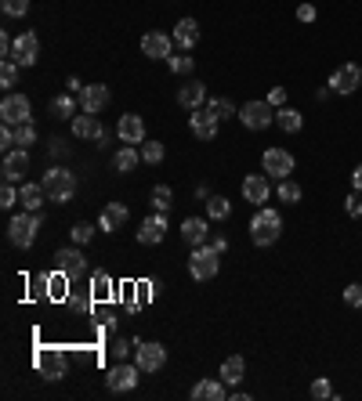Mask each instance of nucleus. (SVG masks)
<instances>
[{
    "instance_id": "obj_1",
    "label": "nucleus",
    "mask_w": 362,
    "mask_h": 401,
    "mask_svg": "<svg viewBox=\"0 0 362 401\" xmlns=\"http://www.w3.org/2000/svg\"><path fill=\"white\" fill-rule=\"evenodd\" d=\"M279 235H283V213L272 210V206H257L254 217H250L254 246H272V242H279Z\"/></svg>"
},
{
    "instance_id": "obj_2",
    "label": "nucleus",
    "mask_w": 362,
    "mask_h": 401,
    "mask_svg": "<svg viewBox=\"0 0 362 401\" xmlns=\"http://www.w3.org/2000/svg\"><path fill=\"white\" fill-rule=\"evenodd\" d=\"M40 184H44L47 199L58 203V206L73 203V196H76V188H80V184H76V174L66 170V167H47V174L40 177Z\"/></svg>"
},
{
    "instance_id": "obj_3",
    "label": "nucleus",
    "mask_w": 362,
    "mask_h": 401,
    "mask_svg": "<svg viewBox=\"0 0 362 401\" xmlns=\"http://www.w3.org/2000/svg\"><path fill=\"white\" fill-rule=\"evenodd\" d=\"M37 232H40V213H33V210L15 213L11 225H8V239H11V246H18V250H29V246L37 242Z\"/></svg>"
},
{
    "instance_id": "obj_4",
    "label": "nucleus",
    "mask_w": 362,
    "mask_h": 401,
    "mask_svg": "<svg viewBox=\"0 0 362 401\" xmlns=\"http://www.w3.org/2000/svg\"><path fill=\"white\" fill-rule=\"evenodd\" d=\"M218 268H221V253L214 250L210 242H203V246H192V257H189V275L196 282H206V279H214L218 275Z\"/></svg>"
},
{
    "instance_id": "obj_5",
    "label": "nucleus",
    "mask_w": 362,
    "mask_h": 401,
    "mask_svg": "<svg viewBox=\"0 0 362 401\" xmlns=\"http://www.w3.org/2000/svg\"><path fill=\"white\" fill-rule=\"evenodd\" d=\"M239 119H243V127L247 131H264V127H272V123H276V109L268 105V98L261 102H247L243 109H239Z\"/></svg>"
},
{
    "instance_id": "obj_6",
    "label": "nucleus",
    "mask_w": 362,
    "mask_h": 401,
    "mask_svg": "<svg viewBox=\"0 0 362 401\" xmlns=\"http://www.w3.org/2000/svg\"><path fill=\"white\" fill-rule=\"evenodd\" d=\"M11 58L18 61L22 69L37 66V58H40V40H37L33 29H22V33L15 37V44H11Z\"/></svg>"
},
{
    "instance_id": "obj_7",
    "label": "nucleus",
    "mask_w": 362,
    "mask_h": 401,
    "mask_svg": "<svg viewBox=\"0 0 362 401\" xmlns=\"http://www.w3.org/2000/svg\"><path fill=\"white\" fill-rule=\"evenodd\" d=\"M134 365L141 369V373H160V369L167 365V347L163 344H141V340H134Z\"/></svg>"
},
{
    "instance_id": "obj_8",
    "label": "nucleus",
    "mask_w": 362,
    "mask_h": 401,
    "mask_svg": "<svg viewBox=\"0 0 362 401\" xmlns=\"http://www.w3.org/2000/svg\"><path fill=\"white\" fill-rule=\"evenodd\" d=\"M0 119L4 123H11V127H18V123H25V119H33V105H29V98L25 95H4V102H0Z\"/></svg>"
},
{
    "instance_id": "obj_9",
    "label": "nucleus",
    "mask_w": 362,
    "mask_h": 401,
    "mask_svg": "<svg viewBox=\"0 0 362 401\" xmlns=\"http://www.w3.org/2000/svg\"><path fill=\"white\" fill-rule=\"evenodd\" d=\"M261 167H264V174H268V177L283 181V177H290V174H293V156H290L286 148H264Z\"/></svg>"
},
{
    "instance_id": "obj_10",
    "label": "nucleus",
    "mask_w": 362,
    "mask_h": 401,
    "mask_svg": "<svg viewBox=\"0 0 362 401\" xmlns=\"http://www.w3.org/2000/svg\"><path fill=\"white\" fill-rule=\"evenodd\" d=\"M138 373H141L138 365L119 361V365H112V369H109L105 383H109V390H112V394H127V390H134V387H138Z\"/></svg>"
},
{
    "instance_id": "obj_11",
    "label": "nucleus",
    "mask_w": 362,
    "mask_h": 401,
    "mask_svg": "<svg viewBox=\"0 0 362 401\" xmlns=\"http://www.w3.org/2000/svg\"><path fill=\"white\" fill-rule=\"evenodd\" d=\"M54 268L66 271L69 279H80V275H87V257L80 253V246H62L54 253Z\"/></svg>"
},
{
    "instance_id": "obj_12",
    "label": "nucleus",
    "mask_w": 362,
    "mask_h": 401,
    "mask_svg": "<svg viewBox=\"0 0 362 401\" xmlns=\"http://www.w3.org/2000/svg\"><path fill=\"white\" fill-rule=\"evenodd\" d=\"M362 83V66H355V61H344V66L329 76V90L334 95H351V90H358Z\"/></svg>"
},
{
    "instance_id": "obj_13",
    "label": "nucleus",
    "mask_w": 362,
    "mask_h": 401,
    "mask_svg": "<svg viewBox=\"0 0 362 401\" xmlns=\"http://www.w3.org/2000/svg\"><path fill=\"white\" fill-rule=\"evenodd\" d=\"M37 369L44 373V380H62L66 376V354L58 347H40L37 351Z\"/></svg>"
},
{
    "instance_id": "obj_14",
    "label": "nucleus",
    "mask_w": 362,
    "mask_h": 401,
    "mask_svg": "<svg viewBox=\"0 0 362 401\" xmlns=\"http://www.w3.org/2000/svg\"><path fill=\"white\" fill-rule=\"evenodd\" d=\"M109 98H112V90L105 83H87L80 90V109L90 112V116H98L102 109H109Z\"/></svg>"
},
{
    "instance_id": "obj_15",
    "label": "nucleus",
    "mask_w": 362,
    "mask_h": 401,
    "mask_svg": "<svg viewBox=\"0 0 362 401\" xmlns=\"http://www.w3.org/2000/svg\"><path fill=\"white\" fill-rule=\"evenodd\" d=\"M218 116L210 112V109H196L192 116H189V127H192V134L199 138V141H214L218 138Z\"/></svg>"
},
{
    "instance_id": "obj_16",
    "label": "nucleus",
    "mask_w": 362,
    "mask_h": 401,
    "mask_svg": "<svg viewBox=\"0 0 362 401\" xmlns=\"http://www.w3.org/2000/svg\"><path fill=\"white\" fill-rule=\"evenodd\" d=\"M174 47H177V44H174V37L156 33V29L141 37V54H145V58H170V54H174Z\"/></svg>"
},
{
    "instance_id": "obj_17",
    "label": "nucleus",
    "mask_w": 362,
    "mask_h": 401,
    "mask_svg": "<svg viewBox=\"0 0 362 401\" xmlns=\"http://www.w3.org/2000/svg\"><path fill=\"white\" fill-rule=\"evenodd\" d=\"M116 134H119V141H124V145H141V141H145V119H141L138 112L119 116Z\"/></svg>"
},
{
    "instance_id": "obj_18",
    "label": "nucleus",
    "mask_w": 362,
    "mask_h": 401,
    "mask_svg": "<svg viewBox=\"0 0 362 401\" xmlns=\"http://www.w3.org/2000/svg\"><path fill=\"white\" fill-rule=\"evenodd\" d=\"M268 196H272L268 174H247V177H243V199H247V203L264 206V203H268Z\"/></svg>"
},
{
    "instance_id": "obj_19",
    "label": "nucleus",
    "mask_w": 362,
    "mask_h": 401,
    "mask_svg": "<svg viewBox=\"0 0 362 401\" xmlns=\"http://www.w3.org/2000/svg\"><path fill=\"white\" fill-rule=\"evenodd\" d=\"M163 235H167V217L163 213H153V217H145L138 225V242L141 246H156V242H163Z\"/></svg>"
},
{
    "instance_id": "obj_20",
    "label": "nucleus",
    "mask_w": 362,
    "mask_h": 401,
    "mask_svg": "<svg viewBox=\"0 0 362 401\" xmlns=\"http://www.w3.org/2000/svg\"><path fill=\"white\" fill-rule=\"evenodd\" d=\"M131 221V210L124 206V203H109L105 210H102V217H98V232H119V228H124Z\"/></svg>"
},
{
    "instance_id": "obj_21",
    "label": "nucleus",
    "mask_w": 362,
    "mask_h": 401,
    "mask_svg": "<svg viewBox=\"0 0 362 401\" xmlns=\"http://www.w3.org/2000/svg\"><path fill=\"white\" fill-rule=\"evenodd\" d=\"M4 181H11V184H18L22 181V174L29 170V152L25 148H11V152H4Z\"/></svg>"
},
{
    "instance_id": "obj_22",
    "label": "nucleus",
    "mask_w": 362,
    "mask_h": 401,
    "mask_svg": "<svg viewBox=\"0 0 362 401\" xmlns=\"http://www.w3.org/2000/svg\"><path fill=\"white\" fill-rule=\"evenodd\" d=\"M174 44L181 47V51H192L196 47V40H199V22L196 18H181L177 25H174Z\"/></svg>"
},
{
    "instance_id": "obj_23",
    "label": "nucleus",
    "mask_w": 362,
    "mask_h": 401,
    "mask_svg": "<svg viewBox=\"0 0 362 401\" xmlns=\"http://www.w3.org/2000/svg\"><path fill=\"white\" fill-rule=\"evenodd\" d=\"M177 105L181 109H189V112H196V109H203L206 105V87L196 80V83H185L177 90Z\"/></svg>"
},
{
    "instance_id": "obj_24",
    "label": "nucleus",
    "mask_w": 362,
    "mask_h": 401,
    "mask_svg": "<svg viewBox=\"0 0 362 401\" xmlns=\"http://www.w3.org/2000/svg\"><path fill=\"white\" fill-rule=\"evenodd\" d=\"M18 203H22V210H33V213H40V206L44 203H51L47 199V192H44V184L37 181V184H22V192H18Z\"/></svg>"
},
{
    "instance_id": "obj_25",
    "label": "nucleus",
    "mask_w": 362,
    "mask_h": 401,
    "mask_svg": "<svg viewBox=\"0 0 362 401\" xmlns=\"http://www.w3.org/2000/svg\"><path fill=\"white\" fill-rule=\"evenodd\" d=\"M225 387H228L225 380H199L192 387V397L196 401H225V394H228Z\"/></svg>"
},
{
    "instance_id": "obj_26",
    "label": "nucleus",
    "mask_w": 362,
    "mask_h": 401,
    "mask_svg": "<svg viewBox=\"0 0 362 401\" xmlns=\"http://www.w3.org/2000/svg\"><path fill=\"white\" fill-rule=\"evenodd\" d=\"M181 239H185L189 246H203L210 239V228H206V217H189L185 225H181Z\"/></svg>"
},
{
    "instance_id": "obj_27",
    "label": "nucleus",
    "mask_w": 362,
    "mask_h": 401,
    "mask_svg": "<svg viewBox=\"0 0 362 401\" xmlns=\"http://www.w3.org/2000/svg\"><path fill=\"white\" fill-rule=\"evenodd\" d=\"M47 112H51L54 119H73V116H76V98H73V95H54V98L47 102Z\"/></svg>"
},
{
    "instance_id": "obj_28",
    "label": "nucleus",
    "mask_w": 362,
    "mask_h": 401,
    "mask_svg": "<svg viewBox=\"0 0 362 401\" xmlns=\"http://www.w3.org/2000/svg\"><path fill=\"white\" fill-rule=\"evenodd\" d=\"M73 134H76V138H98V134H102V123H98V116H90V112H83V116H73Z\"/></svg>"
},
{
    "instance_id": "obj_29",
    "label": "nucleus",
    "mask_w": 362,
    "mask_h": 401,
    "mask_svg": "<svg viewBox=\"0 0 362 401\" xmlns=\"http://www.w3.org/2000/svg\"><path fill=\"white\" fill-rule=\"evenodd\" d=\"M134 167H138V148H134V145L116 148V156H112V170H116V174H131Z\"/></svg>"
},
{
    "instance_id": "obj_30",
    "label": "nucleus",
    "mask_w": 362,
    "mask_h": 401,
    "mask_svg": "<svg viewBox=\"0 0 362 401\" xmlns=\"http://www.w3.org/2000/svg\"><path fill=\"white\" fill-rule=\"evenodd\" d=\"M243 373H247V361L239 358V354H232V358L221 361V380H225L228 387H235L239 380H243Z\"/></svg>"
},
{
    "instance_id": "obj_31",
    "label": "nucleus",
    "mask_w": 362,
    "mask_h": 401,
    "mask_svg": "<svg viewBox=\"0 0 362 401\" xmlns=\"http://www.w3.org/2000/svg\"><path fill=\"white\" fill-rule=\"evenodd\" d=\"M276 123L286 131V134H300V127H305V116H300L297 109H276Z\"/></svg>"
},
{
    "instance_id": "obj_32",
    "label": "nucleus",
    "mask_w": 362,
    "mask_h": 401,
    "mask_svg": "<svg viewBox=\"0 0 362 401\" xmlns=\"http://www.w3.org/2000/svg\"><path fill=\"white\" fill-rule=\"evenodd\" d=\"M228 213H232V203H228L225 196H210V199H206V217H210V221H225Z\"/></svg>"
},
{
    "instance_id": "obj_33",
    "label": "nucleus",
    "mask_w": 362,
    "mask_h": 401,
    "mask_svg": "<svg viewBox=\"0 0 362 401\" xmlns=\"http://www.w3.org/2000/svg\"><path fill=\"white\" fill-rule=\"evenodd\" d=\"M276 196H279V203H300V184L290 181V177H283L276 184Z\"/></svg>"
},
{
    "instance_id": "obj_34",
    "label": "nucleus",
    "mask_w": 362,
    "mask_h": 401,
    "mask_svg": "<svg viewBox=\"0 0 362 401\" xmlns=\"http://www.w3.org/2000/svg\"><path fill=\"white\" fill-rule=\"evenodd\" d=\"M33 141H37V127H33V119L18 123V127H15V145H18V148H29Z\"/></svg>"
},
{
    "instance_id": "obj_35",
    "label": "nucleus",
    "mask_w": 362,
    "mask_h": 401,
    "mask_svg": "<svg viewBox=\"0 0 362 401\" xmlns=\"http://www.w3.org/2000/svg\"><path fill=\"white\" fill-rule=\"evenodd\" d=\"M15 83H18V61L4 58L0 61V87H15Z\"/></svg>"
},
{
    "instance_id": "obj_36",
    "label": "nucleus",
    "mask_w": 362,
    "mask_h": 401,
    "mask_svg": "<svg viewBox=\"0 0 362 401\" xmlns=\"http://www.w3.org/2000/svg\"><path fill=\"white\" fill-rule=\"evenodd\" d=\"M206 109H210V112H214L218 119H228V116H239V109H235V105H232L228 98H210V102H206Z\"/></svg>"
},
{
    "instance_id": "obj_37",
    "label": "nucleus",
    "mask_w": 362,
    "mask_h": 401,
    "mask_svg": "<svg viewBox=\"0 0 362 401\" xmlns=\"http://www.w3.org/2000/svg\"><path fill=\"white\" fill-rule=\"evenodd\" d=\"M141 160H145L148 167L163 163V145H160V141H141Z\"/></svg>"
},
{
    "instance_id": "obj_38",
    "label": "nucleus",
    "mask_w": 362,
    "mask_h": 401,
    "mask_svg": "<svg viewBox=\"0 0 362 401\" xmlns=\"http://www.w3.org/2000/svg\"><path fill=\"white\" fill-rule=\"evenodd\" d=\"M153 206H156L160 213H167V210L174 206V192L167 188V184H156V188H153Z\"/></svg>"
},
{
    "instance_id": "obj_39",
    "label": "nucleus",
    "mask_w": 362,
    "mask_h": 401,
    "mask_svg": "<svg viewBox=\"0 0 362 401\" xmlns=\"http://www.w3.org/2000/svg\"><path fill=\"white\" fill-rule=\"evenodd\" d=\"M167 66H170V73H177V76H189L196 61H192L189 54H170V58H167Z\"/></svg>"
},
{
    "instance_id": "obj_40",
    "label": "nucleus",
    "mask_w": 362,
    "mask_h": 401,
    "mask_svg": "<svg viewBox=\"0 0 362 401\" xmlns=\"http://www.w3.org/2000/svg\"><path fill=\"white\" fill-rule=\"evenodd\" d=\"M0 8H4L8 18H22L29 11V0H0Z\"/></svg>"
},
{
    "instance_id": "obj_41",
    "label": "nucleus",
    "mask_w": 362,
    "mask_h": 401,
    "mask_svg": "<svg viewBox=\"0 0 362 401\" xmlns=\"http://www.w3.org/2000/svg\"><path fill=\"white\" fill-rule=\"evenodd\" d=\"M90 289H95V297H105V293L112 289L109 275H105V271H95V275H90Z\"/></svg>"
},
{
    "instance_id": "obj_42",
    "label": "nucleus",
    "mask_w": 362,
    "mask_h": 401,
    "mask_svg": "<svg viewBox=\"0 0 362 401\" xmlns=\"http://www.w3.org/2000/svg\"><path fill=\"white\" fill-rule=\"evenodd\" d=\"M312 397H319V401H326V397H334V383H329L326 376L312 380Z\"/></svg>"
},
{
    "instance_id": "obj_43",
    "label": "nucleus",
    "mask_w": 362,
    "mask_h": 401,
    "mask_svg": "<svg viewBox=\"0 0 362 401\" xmlns=\"http://www.w3.org/2000/svg\"><path fill=\"white\" fill-rule=\"evenodd\" d=\"M15 203H18L15 184H11V181H4V188H0V206H4V210H15Z\"/></svg>"
},
{
    "instance_id": "obj_44",
    "label": "nucleus",
    "mask_w": 362,
    "mask_h": 401,
    "mask_svg": "<svg viewBox=\"0 0 362 401\" xmlns=\"http://www.w3.org/2000/svg\"><path fill=\"white\" fill-rule=\"evenodd\" d=\"M109 351H112V358H116V361H124V358L134 351V340H112V347H109Z\"/></svg>"
},
{
    "instance_id": "obj_45",
    "label": "nucleus",
    "mask_w": 362,
    "mask_h": 401,
    "mask_svg": "<svg viewBox=\"0 0 362 401\" xmlns=\"http://www.w3.org/2000/svg\"><path fill=\"white\" fill-rule=\"evenodd\" d=\"M344 304H348V307H362V286H358V282L344 286Z\"/></svg>"
},
{
    "instance_id": "obj_46",
    "label": "nucleus",
    "mask_w": 362,
    "mask_h": 401,
    "mask_svg": "<svg viewBox=\"0 0 362 401\" xmlns=\"http://www.w3.org/2000/svg\"><path fill=\"white\" fill-rule=\"evenodd\" d=\"M344 210H348V217H362V192H351L344 199Z\"/></svg>"
},
{
    "instance_id": "obj_47",
    "label": "nucleus",
    "mask_w": 362,
    "mask_h": 401,
    "mask_svg": "<svg viewBox=\"0 0 362 401\" xmlns=\"http://www.w3.org/2000/svg\"><path fill=\"white\" fill-rule=\"evenodd\" d=\"M0 148H4V152L18 148V145H15V127H11V123H4V127H0Z\"/></svg>"
},
{
    "instance_id": "obj_48",
    "label": "nucleus",
    "mask_w": 362,
    "mask_h": 401,
    "mask_svg": "<svg viewBox=\"0 0 362 401\" xmlns=\"http://www.w3.org/2000/svg\"><path fill=\"white\" fill-rule=\"evenodd\" d=\"M69 235H73V242H76V246H83V242H90V235H95V228H90V225H76V228H73Z\"/></svg>"
},
{
    "instance_id": "obj_49",
    "label": "nucleus",
    "mask_w": 362,
    "mask_h": 401,
    "mask_svg": "<svg viewBox=\"0 0 362 401\" xmlns=\"http://www.w3.org/2000/svg\"><path fill=\"white\" fill-rule=\"evenodd\" d=\"M268 105H272V109H283V105H286V87H272V90H268Z\"/></svg>"
},
{
    "instance_id": "obj_50",
    "label": "nucleus",
    "mask_w": 362,
    "mask_h": 401,
    "mask_svg": "<svg viewBox=\"0 0 362 401\" xmlns=\"http://www.w3.org/2000/svg\"><path fill=\"white\" fill-rule=\"evenodd\" d=\"M297 18H300V22H315V18H319V11H315L312 4H300V8H297Z\"/></svg>"
},
{
    "instance_id": "obj_51",
    "label": "nucleus",
    "mask_w": 362,
    "mask_h": 401,
    "mask_svg": "<svg viewBox=\"0 0 362 401\" xmlns=\"http://www.w3.org/2000/svg\"><path fill=\"white\" fill-rule=\"evenodd\" d=\"M210 246H214L218 253H225V250H228V239H225V235H210Z\"/></svg>"
},
{
    "instance_id": "obj_52",
    "label": "nucleus",
    "mask_w": 362,
    "mask_h": 401,
    "mask_svg": "<svg viewBox=\"0 0 362 401\" xmlns=\"http://www.w3.org/2000/svg\"><path fill=\"white\" fill-rule=\"evenodd\" d=\"M351 188H355V192H362V163H358V167H355V174H351Z\"/></svg>"
},
{
    "instance_id": "obj_53",
    "label": "nucleus",
    "mask_w": 362,
    "mask_h": 401,
    "mask_svg": "<svg viewBox=\"0 0 362 401\" xmlns=\"http://www.w3.org/2000/svg\"><path fill=\"white\" fill-rule=\"evenodd\" d=\"M66 87H69V95H80V90H83V87H87V83H80V80H76V76H73V80H69V83H66Z\"/></svg>"
}]
</instances>
